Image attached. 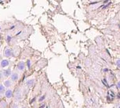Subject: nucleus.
<instances>
[{
    "label": "nucleus",
    "mask_w": 120,
    "mask_h": 108,
    "mask_svg": "<svg viewBox=\"0 0 120 108\" xmlns=\"http://www.w3.org/2000/svg\"><path fill=\"white\" fill-rule=\"evenodd\" d=\"M4 95H5V96L7 98V99H11V98L13 97V90H12L11 88H8L6 91H5Z\"/></svg>",
    "instance_id": "f257e3e1"
},
{
    "label": "nucleus",
    "mask_w": 120,
    "mask_h": 108,
    "mask_svg": "<svg viewBox=\"0 0 120 108\" xmlns=\"http://www.w3.org/2000/svg\"><path fill=\"white\" fill-rule=\"evenodd\" d=\"M9 64H10V62H9V60H7V59L2 60L1 62H0V67H1L2 68H6L7 67H9Z\"/></svg>",
    "instance_id": "f03ea898"
},
{
    "label": "nucleus",
    "mask_w": 120,
    "mask_h": 108,
    "mask_svg": "<svg viewBox=\"0 0 120 108\" xmlns=\"http://www.w3.org/2000/svg\"><path fill=\"white\" fill-rule=\"evenodd\" d=\"M12 54H13V52H12V49H10V48L7 47L4 50V56L7 57V58H9V57L12 56Z\"/></svg>",
    "instance_id": "7ed1b4c3"
},
{
    "label": "nucleus",
    "mask_w": 120,
    "mask_h": 108,
    "mask_svg": "<svg viewBox=\"0 0 120 108\" xmlns=\"http://www.w3.org/2000/svg\"><path fill=\"white\" fill-rule=\"evenodd\" d=\"M25 68H26V64H25V62L23 61H20L19 62L18 64H17V69L20 71H23L25 70Z\"/></svg>",
    "instance_id": "20e7f679"
},
{
    "label": "nucleus",
    "mask_w": 120,
    "mask_h": 108,
    "mask_svg": "<svg viewBox=\"0 0 120 108\" xmlns=\"http://www.w3.org/2000/svg\"><path fill=\"white\" fill-rule=\"evenodd\" d=\"M10 80L13 81V82H16V81H18L19 79V74L16 73V72H14V73H11L10 74Z\"/></svg>",
    "instance_id": "39448f33"
},
{
    "label": "nucleus",
    "mask_w": 120,
    "mask_h": 108,
    "mask_svg": "<svg viewBox=\"0 0 120 108\" xmlns=\"http://www.w3.org/2000/svg\"><path fill=\"white\" fill-rule=\"evenodd\" d=\"M3 85L6 87V88H10L12 86V81L9 80V79H6L3 81Z\"/></svg>",
    "instance_id": "423d86ee"
},
{
    "label": "nucleus",
    "mask_w": 120,
    "mask_h": 108,
    "mask_svg": "<svg viewBox=\"0 0 120 108\" xmlns=\"http://www.w3.org/2000/svg\"><path fill=\"white\" fill-rule=\"evenodd\" d=\"M35 82V80L34 79H29V80H27V81H26V86H27V87H32V86L34 85V84Z\"/></svg>",
    "instance_id": "0eeeda50"
},
{
    "label": "nucleus",
    "mask_w": 120,
    "mask_h": 108,
    "mask_svg": "<svg viewBox=\"0 0 120 108\" xmlns=\"http://www.w3.org/2000/svg\"><path fill=\"white\" fill-rule=\"evenodd\" d=\"M2 74H3L4 77L8 78V77L10 76V74H11V70H10V69H6V70H4L3 71H2Z\"/></svg>",
    "instance_id": "6e6552de"
},
{
    "label": "nucleus",
    "mask_w": 120,
    "mask_h": 108,
    "mask_svg": "<svg viewBox=\"0 0 120 108\" xmlns=\"http://www.w3.org/2000/svg\"><path fill=\"white\" fill-rule=\"evenodd\" d=\"M21 91L20 89H17L16 90V92L15 93V96H16V99L17 100H21V98H22V96H21Z\"/></svg>",
    "instance_id": "1a4fd4ad"
},
{
    "label": "nucleus",
    "mask_w": 120,
    "mask_h": 108,
    "mask_svg": "<svg viewBox=\"0 0 120 108\" xmlns=\"http://www.w3.org/2000/svg\"><path fill=\"white\" fill-rule=\"evenodd\" d=\"M5 91H6V87L3 85V84H0V95H4Z\"/></svg>",
    "instance_id": "9d476101"
},
{
    "label": "nucleus",
    "mask_w": 120,
    "mask_h": 108,
    "mask_svg": "<svg viewBox=\"0 0 120 108\" xmlns=\"http://www.w3.org/2000/svg\"><path fill=\"white\" fill-rule=\"evenodd\" d=\"M0 107H6V103L5 101H2L1 102V104H0Z\"/></svg>",
    "instance_id": "9b49d317"
},
{
    "label": "nucleus",
    "mask_w": 120,
    "mask_h": 108,
    "mask_svg": "<svg viewBox=\"0 0 120 108\" xmlns=\"http://www.w3.org/2000/svg\"><path fill=\"white\" fill-rule=\"evenodd\" d=\"M45 96H41V99H39V102H41V101H43V100H45Z\"/></svg>",
    "instance_id": "f8f14e48"
},
{
    "label": "nucleus",
    "mask_w": 120,
    "mask_h": 108,
    "mask_svg": "<svg viewBox=\"0 0 120 108\" xmlns=\"http://www.w3.org/2000/svg\"><path fill=\"white\" fill-rule=\"evenodd\" d=\"M119 62H120V60H119L118 59V60H117V61H116V64H117V67H118V68H119Z\"/></svg>",
    "instance_id": "ddd939ff"
},
{
    "label": "nucleus",
    "mask_w": 120,
    "mask_h": 108,
    "mask_svg": "<svg viewBox=\"0 0 120 108\" xmlns=\"http://www.w3.org/2000/svg\"><path fill=\"white\" fill-rule=\"evenodd\" d=\"M3 74H2V71H0V79H2V78H3Z\"/></svg>",
    "instance_id": "4468645a"
},
{
    "label": "nucleus",
    "mask_w": 120,
    "mask_h": 108,
    "mask_svg": "<svg viewBox=\"0 0 120 108\" xmlns=\"http://www.w3.org/2000/svg\"><path fill=\"white\" fill-rule=\"evenodd\" d=\"M117 88H119H119H120V82H119V81H118V82H117Z\"/></svg>",
    "instance_id": "2eb2a0df"
},
{
    "label": "nucleus",
    "mask_w": 120,
    "mask_h": 108,
    "mask_svg": "<svg viewBox=\"0 0 120 108\" xmlns=\"http://www.w3.org/2000/svg\"><path fill=\"white\" fill-rule=\"evenodd\" d=\"M10 39H11V37L9 35H8L7 36V41H8V42H9V41H10Z\"/></svg>",
    "instance_id": "dca6fc26"
},
{
    "label": "nucleus",
    "mask_w": 120,
    "mask_h": 108,
    "mask_svg": "<svg viewBox=\"0 0 120 108\" xmlns=\"http://www.w3.org/2000/svg\"><path fill=\"white\" fill-rule=\"evenodd\" d=\"M27 65H28V68H30V60H28L27 61Z\"/></svg>",
    "instance_id": "f3484780"
}]
</instances>
